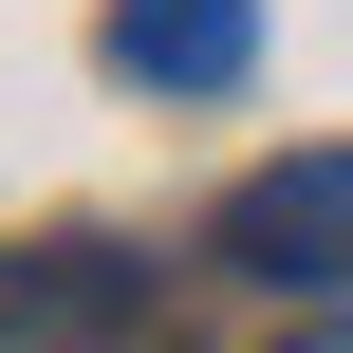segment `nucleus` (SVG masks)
Instances as JSON below:
<instances>
[{
  "label": "nucleus",
  "instance_id": "obj_1",
  "mask_svg": "<svg viewBox=\"0 0 353 353\" xmlns=\"http://www.w3.org/2000/svg\"><path fill=\"white\" fill-rule=\"evenodd\" d=\"M205 261H223V279H279V298H353V149L242 168L223 223H205Z\"/></svg>",
  "mask_w": 353,
  "mask_h": 353
},
{
  "label": "nucleus",
  "instance_id": "obj_2",
  "mask_svg": "<svg viewBox=\"0 0 353 353\" xmlns=\"http://www.w3.org/2000/svg\"><path fill=\"white\" fill-rule=\"evenodd\" d=\"M130 316H149V261H130V242H37V261L0 279V335L19 353H112Z\"/></svg>",
  "mask_w": 353,
  "mask_h": 353
},
{
  "label": "nucleus",
  "instance_id": "obj_3",
  "mask_svg": "<svg viewBox=\"0 0 353 353\" xmlns=\"http://www.w3.org/2000/svg\"><path fill=\"white\" fill-rule=\"evenodd\" d=\"M261 56V0H112V74H149V93H223Z\"/></svg>",
  "mask_w": 353,
  "mask_h": 353
},
{
  "label": "nucleus",
  "instance_id": "obj_4",
  "mask_svg": "<svg viewBox=\"0 0 353 353\" xmlns=\"http://www.w3.org/2000/svg\"><path fill=\"white\" fill-rule=\"evenodd\" d=\"M279 353H353V316H298V335H279Z\"/></svg>",
  "mask_w": 353,
  "mask_h": 353
}]
</instances>
